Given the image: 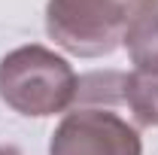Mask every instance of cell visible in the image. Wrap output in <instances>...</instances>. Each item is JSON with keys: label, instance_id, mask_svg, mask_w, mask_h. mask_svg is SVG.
Instances as JSON below:
<instances>
[{"label": "cell", "instance_id": "6da1fadb", "mask_svg": "<svg viewBox=\"0 0 158 155\" xmlns=\"http://www.w3.org/2000/svg\"><path fill=\"white\" fill-rule=\"evenodd\" d=\"M118 107H125V73L79 76L76 100L55 125L49 155H143L140 128Z\"/></svg>", "mask_w": 158, "mask_h": 155}, {"label": "cell", "instance_id": "7a4b0ae2", "mask_svg": "<svg viewBox=\"0 0 158 155\" xmlns=\"http://www.w3.org/2000/svg\"><path fill=\"white\" fill-rule=\"evenodd\" d=\"M76 88L79 76L70 61L46 46H19L0 58V100L24 119L67 113Z\"/></svg>", "mask_w": 158, "mask_h": 155}, {"label": "cell", "instance_id": "3957f363", "mask_svg": "<svg viewBox=\"0 0 158 155\" xmlns=\"http://www.w3.org/2000/svg\"><path fill=\"white\" fill-rule=\"evenodd\" d=\"M137 0H49L46 34L76 58H103L122 46Z\"/></svg>", "mask_w": 158, "mask_h": 155}, {"label": "cell", "instance_id": "277c9868", "mask_svg": "<svg viewBox=\"0 0 158 155\" xmlns=\"http://www.w3.org/2000/svg\"><path fill=\"white\" fill-rule=\"evenodd\" d=\"M122 46L128 49L134 70L158 73V0H137Z\"/></svg>", "mask_w": 158, "mask_h": 155}, {"label": "cell", "instance_id": "5b68a950", "mask_svg": "<svg viewBox=\"0 0 158 155\" xmlns=\"http://www.w3.org/2000/svg\"><path fill=\"white\" fill-rule=\"evenodd\" d=\"M125 107L137 128H158V73H125Z\"/></svg>", "mask_w": 158, "mask_h": 155}, {"label": "cell", "instance_id": "8992f818", "mask_svg": "<svg viewBox=\"0 0 158 155\" xmlns=\"http://www.w3.org/2000/svg\"><path fill=\"white\" fill-rule=\"evenodd\" d=\"M0 155H24L19 149V146H12V143H3V146H0Z\"/></svg>", "mask_w": 158, "mask_h": 155}]
</instances>
